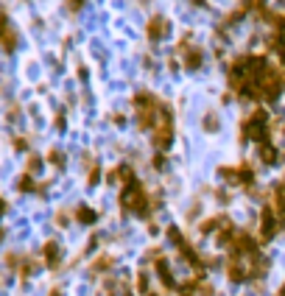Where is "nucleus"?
<instances>
[{
  "instance_id": "obj_15",
  "label": "nucleus",
  "mask_w": 285,
  "mask_h": 296,
  "mask_svg": "<svg viewBox=\"0 0 285 296\" xmlns=\"http://www.w3.org/2000/svg\"><path fill=\"white\" fill-rule=\"evenodd\" d=\"M48 162L56 165V168H65V154H62L59 148H53V151L48 154Z\"/></svg>"
},
{
  "instance_id": "obj_9",
  "label": "nucleus",
  "mask_w": 285,
  "mask_h": 296,
  "mask_svg": "<svg viewBox=\"0 0 285 296\" xmlns=\"http://www.w3.org/2000/svg\"><path fill=\"white\" fill-rule=\"evenodd\" d=\"M0 45H3V50H14V48H17V31H14L12 25L0 28Z\"/></svg>"
},
{
  "instance_id": "obj_27",
  "label": "nucleus",
  "mask_w": 285,
  "mask_h": 296,
  "mask_svg": "<svg viewBox=\"0 0 285 296\" xmlns=\"http://www.w3.org/2000/svg\"><path fill=\"white\" fill-rule=\"evenodd\" d=\"M148 296H159V293H154V290H151V293H148Z\"/></svg>"
},
{
  "instance_id": "obj_10",
  "label": "nucleus",
  "mask_w": 285,
  "mask_h": 296,
  "mask_svg": "<svg viewBox=\"0 0 285 296\" xmlns=\"http://www.w3.org/2000/svg\"><path fill=\"white\" fill-rule=\"evenodd\" d=\"M76 221H79V224H95V221H98V212L92 210V207L81 204L79 210H76Z\"/></svg>"
},
{
  "instance_id": "obj_11",
  "label": "nucleus",
  "mask_w": 285,
  "mask_h": 296,
  "mask_svg": "<svg viewBox=\"0 0 285 296\" xmlns=\"http://www.w3.org/2000/svg\"><path fill=\"white\" fill-rule=\"evenodd\" d=\"M112 263H115V260H112V257H106V254H101V257H98V260H95V263H92V266H90V271H92V274L109 271V268H112Z\"/></svg>"
},
{
  "instance_id": "obj_21",
  "label": "nucleus",
  "mask_w": 285,
  "mask_h": 296,
  "mask_svg": "<svg viewBox=\"0 0 285 296\" xmlns=\"http://www.w3.org/2000/svg\"><path fill=\"white\" fill-rule=\"evenodd\" d=\"M98 176H101V170H98V168H92V170H90V176H87V182H90V185H95V182H98Z\"/></svg>"
},
{
  "instance_id": "obj_28",
  "label": "nucleus",
  "mask_w": 285,
  "mask_h": 296,
  "mask_svg": "<svg viewBox=\"0 0 285 296\" xmlns=\"http://www.w3.org/2000/svg\"><path fill=\"white\" fill-rule=\"evenodd\" d=\"M143 3H146V0H143Z\"/></svg>"
},
{
  "instance_id": "obj_12",
  "label": "nucleus",
  "mask_w": 285,
  "mask_h": 296,
  "mask_svg": "<svg viewBox=\"0 0 285 296\" xmlns=\"http://www.w3.org/2000/svg\"><path fill=\"white\" fill-rule=\"evenodd\" d=\"M241 6H243V12H266V0H241Z\"/></svg>"
},
{
  "instance_id": "obj_22",
  "label": "nucleus",
  "mask_w": 285,
  "mask_h": 296,
  "mask_svg": "<svg viewBox=\"0 0 285 296\" xmlns=\"http://www.w3.org/2000/svg\"><path fill=\"white\" fill-rule=\"evenodd\" d=\"M14 145H17L20 151H25V140H23V137H17V140H14Z\"/></svg>"
},
{
  "instance_id": "obj_19",
  "label": "nucleus",
  "mask_w": 285,
  "mask_h": 296,
  "mask_svg": "<svg viewBox=\"0 0 285 296\" xmlns=\"http://www.w3.org/2000/svg\"><path fill=\"white\" fill-rule=\"evenodd\" d=\"M212 293H215V288L210 282H204V279H199V296H212Z\"/></svg>"
},
{
  "instance_id": "obj_4",
  "label": "nucleus",
  "mask_w": 285,
  "mask_h": 296,
  "mask_svg": "<svg viewBox=\"0 0 285 296\" xmlns=\"http://www.w3.org/2000/svg\"><path fill=\"white\" fill-rule=\"evenodd\" d=\"M279 218H277V212H274V207L271 204H266L263 207V212H260V241L263 243H268V241H274V235L279 232Z\"/></svg>"
},
{
  "instance_id": "obj_26",
  "label": "nucleus",
  "mask_w": 285,
  "mask_h": 296,
  "mask_svg": "<svg viewBox=\"0 0 285 296\" xmlns=\"http://www.w3.org/2000/svg\"><path fill=\"white\" fill-rule=\"evenodd\" d=\"M277 296H285V285H282V288H279V293Z\"/></svg>"
},
{
  "instance_id": "obj_7",
  "label": "nucleus",
  "mask_w": 285,
  "mask_h": 296,
  "mask_svg": "<svg viewBox=\"0 0 285 296\" xmlns=\"http://www.w3.org/2000/svg\"><path fill=\"white\" fill-rule=\"evenodd\" d=\"M257 157H260L263 165H277L279 151H277V145L268 140V143H260V145H257Z\"/></svg>"
},
{
  "instance_id": "obj_13",
  "label": "nucleus",
  "mask_w": 285,
  "mask_h": 296,
  "mask_svg": "<svg viewBox=\"0 0 285 296\" xmlns=\"http://www.w3.org/2000/svg\"><path fill=\"white\" fill-rule=\"evenodd\" d=\"M201 123H204V132H210V134H212V132H218V126H221V123H218V115H215V112H207Z\"/></svg>"
},
{
  "instance_id": "obj_20",
  "label": "nucleus",
  "mask_w": 285,
  "mask_h": 296,
  "mask_svg": "<svg viewBox=\"0 0 285 296\" xmlns=\"http://www.w3.org/2000/svg\"><path fill=\"white\" fill-rule=\"evenodd\" d=\"M84 3H87V0H67V9H70V12H81Z\"/></svg>"
},
{
  "instance_id": "obj_5",
  "label": "nucleus",
  "mask_w": 285,
  "mask_h": 296,
  "mask_svg": "<svg viewBox=\"0 0 285 296\" xmlns=\"http://www.w3.org/2000/svg\"><path fill=\"white\" fill-rule=\"evenodd\" d=\"M146 34H148V39H151V42H162L165 36L170 34L168 17H162V14H154V17L148 20V25H146Z\"/></svg>"
},
{
  "instance_id": "obj_18",
  "label": "nucleus",
  "mask_w": 285,
  "mask_h": 296,
  "mask_svg": "<svg viewBox=\"0 0 285 296\" xmlns=\"http://www.w3.org/2000/svg\"><path fill=\"white\" fill-rule=\"evenodd\" d=\"M37 263H34V260H23V268H20V274H23V277H31V274H34V271H37Z\"/></svg>"
},
{
  "instance_id": "obj_16",
  "label": "nucleus",
  "mask_w": 285,
  "mask_h": 296,
  "mask_svg": "<svg viewBox=\"0 0 285 296\" xmlns=\"http://www.w3.org/2000/svg\"><path fill=\"white\" fill-rule=\"evenodd\" d=\"M137 290H140L143 296L151 293V290H148V274H146V271H140V274H137Z\"/></svg>"
},
{
  "instance_id": "obj_8",
  "label": "nucleus",
  "mask_w": 285,
  "mask_h": 296,
  "mask_svg": "<svg viewBox=\"0 0 285 296\" xmlns=\"http://www.w3.org/2000/svg\"><path fill=\"white\" fill-rule=\"evenodd\" d=\"M182 53H185V67H188V70H199L201 62H204L201 48H188V50H182Z\"/></svg>"
},
{
  "instance_id": "obj_24",
  "label": "nucleus",
  "mask_w": 285,
  "mask_h": 296,
  "mask_svg": "<svg viewBox=\"0 0 285 296\" xmlns=\"http://www.w3.org/2000/svg\"><path fill=\"white\" fill-rule=\"evenodd\" d=\"M50 296H62V290H59V288H53V290H50Z\"/></svg>"
},
{
  "instance_id": "obj_25",
  "label": "nucleus",
  "mask_w": 285,
  "mask_h": 296,
  "mask_svg": "<svg viewBox=\"0 0 285 296\" xmlns=\"http://www.w3.org/2000/svg\"><path fill=\"white\" fill-rule=\"evenodd\" d=\"M0 212H6V201L0 199Z\"/></svg>"
},
{
  "instance_id": "obj_17",
  "label": "nucleus",
  "mask_w": 285,
  "mask_h": 296,
  "mask_svg": "<svg viewBox=\"0 0 285 296\" xmlns=\"http://www.w3.org/2000/svg\"><path fill=\"white\" fill-rule=\"evenodd\" d=\"M39 168H42V157H37V154H31V157H28V173H37Z\"/></svg>"
},
{
  "instance_id": "obj_1",
  "label": "nucleus",
  "mask_w": 285,
  "mask_h": 296,
  "mask_svg": "<svg viewBox=\"0 0 285 296\" xmlns=\"http://www.w3.org/2000/svg\"><path fill=\"white\" fill-rule=\"evenodd\" d=\"M121 210L126 212V215L134 212V215H140V218H148L154 210V199L148 196V190L143 188L137 179H132V182H126L123 190H121Z\"/></svg>"
},
{
  "instance_id": "obj_2",
  "label": "nucleus",
  "mask_w": 285,
  "mask_h": 296,
  "mask_svg": "<svg viewBox=\"0 0 285 296\" xmlns=\"http://www.w3.org/2000/svg\"><path fill=\"white\" fill-rule=\"evenodd\" d=\"M268 134H271V117L263 106H257L252 115L241 121V140H255L260 145L268 143Z\"/></svg>"
},
{
  "instance_id": "obj_3",
  "label": "nucleus",
  "mask_w": 285,
  "mask_h": 296,
  "mask_svg": "<svg viewBox=\"0 0 285 296\" xmlns=\"http://www.w3.org/2000/svg\"><path fill=\"white\" fill-rule=\"evenodd\" d=\"M170 143H174V109H170V103H162L159 106V121L151 132V145L157 151H168Z\"/></svg>"
},
{
  "instance_id": "obj_6",
  "label": "nucleus",
  "mask_w": 285,
  "mask_h": 296,
  "mask_svg": "<svg viewBox=\"0 0 285 296\" xmlns=\"http://www.w3.org/2000/svg\"><path fill=\"white\" fill-rule=\"evenodd\" d=\"M42 257H45V266L48 268H59V260H62V249L56 241H48L42 246Z\"/></svg>"
},
{
  "instance_id": "obj_14",
  "label": "nucleus",
  "mask_w": 285,
  "mask_h": 296,
  "mask_svg": "<svg viewBox=\"0 0 285 296\" xmlns=\"http://www.w3.org/2000/svg\"><path fill=\"white\" fill-rule=\"evenodd\" d=\"M17 188L23 190V193H31V190H37L34 188V179H31V173H25V176H20V182H17Z\"/></svg>"
},
{
  "instance_id": "obj_23",
  "label": "nucleus",
  "mask_w": 285,
  "mask_h": 296,
  "mask_svg": "<svg viewBox=\"0 0 285 296\" xmlns=\"http://www.w3.org/2000/svg\"><path fill=\"white\" fill-rule=\"evenodd\" d=\"M279 67H282V70H285V48L279 50Z\"/></svg>"
}]
</instances>
